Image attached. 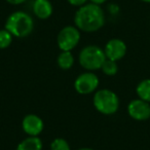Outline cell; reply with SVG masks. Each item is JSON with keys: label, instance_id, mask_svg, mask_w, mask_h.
I'll list each match as a JSON object with an SVG mask.
<instances>
[{"label": "cell", "instance_id": "3957f363", "mask_svg": "<svg viewBox=\"0 0 150 150\" xmlns=\"http://www.w3.org/2000/svg\"><path fill=\"white\" fill-rule=\"evenodd\" d=\"M94 106L102 114H114L119 108V99L112 91L100 90L94 96Z\"/></svg>", "mask_w": 150, "mask_h": 150}, {"label": "cell", "instance_id": "ffe728a7", "mask_svg": "<svg viewBox=\"0 0 150 150\" xmlns=\"http://www.w3.org/2000/svg\"><path fill=\"white\" fill-rule=\"evenodd\" d=\"M78 150H94V149H92V148H80Z\"/></svg>", "mask_w": 150, "mask_h": 150}, {"label": "cell", "instance_id": "ba28073f", "mask_svg": "<svg viewBox=\"0 0 150 150\" xmlns=\"http://www.w3.org/2000/svg\"><path fill=\"white\" fill-rule=\"evenodd\" d=\"M104 52L107 59L117 62L125 56L127 45L122 40L118 39V38H114V39H111L107 42Z\"/></svg>", "mask_w": 150, "mask_h": 150}, {"label": "cell", "instance_id": "52a82bcc", "mask_svg": "<svg viewBox=\"0 0 150 150\" xmlns=\"http://www.w3.org/2000/svg\"><path fill=\"white\" fill-rule=\"evenodd\" d=\"M127 112L129 116L135 120H147L150 118V103L145 102L141 99L133 100L127 106Z\"/></svg>", "mask_w": 150, "mask_h": 150}, {"label": "cell", "instance_id": "2e32d148", "mask_svg": "<svg viewBox=\"0 0 150 150\" xmlns=\"http://www.w3.org/2000/svg\"><path fill=\"white\" fill-rule=\"evenodd\" d=\"M50 150H70V146L65 139L57 138L50 144Z\"/></svg>", "mask_w": 150, "mask_h": 150}, {"label": "cell", "instance_id": "277c9868", "mask_svg": "<svg viewBox=\"0 0 150 150\" xmlns=\"http://www.w3.org/2000/svg\"><path fill=\"white\" fill-rule=\"evenodd\" d=\"M106 59L104 50L96 45L86 46L79 54V63L86 70L101 69Z\"/></svg>", "mask_w": 150, "mask_h": 150}, {"label": "cell", "instance_id": "ac0fdd59", "mask_svg": "<svg viewBox=\"0 0 150 150\" xmlns=\"http://www.w3.org/2000/svg\"><path fill=\"white\" fill-rule=\"evenodd\" d=\"M7 2L11 3V4H13V5H18V4H21V3L25 2L26 0H6Z\"/></svg>", "mask_w": 150, "mask_h": 150}, {"label": "cell", "instance_id": "44dd1931", "mask_svg": "<svg viewBox=\"0 0 150 150\" xmlns=\"http://www.w3.org/2000/svg\"><path fill=\"white\" fill-rule=\"evenodd\" d=\"M143 2H146V3H150V0H141Z\"/></svg>", "mask_w": 150, "mask_h": 150}, {"label": "cell", "instance_id": "8fae6325", "mask_svg": "<svg viewBox=\"0 0 150 150\" xmlns=\"http://www.w3.org/2000/svg\"><path fill=\"white\" fill-rule=\"evenodd\" d=\"M16 150H42V142L38 137H28L18 145Z\"/></svg>", "mask_w": 150, "mask_h": 150}, {"label": "cell", "instance_id": "7a4b0ae2", "mask_svg": "<svg viewBox=\"0 0 150 150\" xmlns=\"http://www.w3.org/2000/svg\"><path fill=\"white\" fill-rule=\"evenodd\" d=\"M33 19L24 11H16L11 13L5 23V29L16 37H26L33 30Z\"/></svg>", "mask_w": 150, "mask_h": 150}, {"label": "cell", "instance_id": "8992f818", "mask_svg": "<svg viewBox=\"0 0 150 150\" xmlns=\"http://www.w3.org/2000/svg\"><path fill=\"white\" fill-rule=\"evenodd\" d=\"M99 86V78L96 74L86 72L80 74L75 80V90L81 95H88L95 92Z\"/></svg>", "mask_w": 150, "mask_h": 150}, {"label": "cell", "instance_id": "d6986e66", "mask_svg": "<svg viewBox=\"0 0 150 150\" xmlns=\"http://www.w3.org/2000/svg\"><path fill=\"white\" fill-rule=\"evenodd\" d=\"M91 1H92V3H95V4L100 5V4H102V3L106 2L107 0H91Z\"/></svg>", "mask_w": 150, "mask_h": 150}, {"label": "cell", "instance_id": "7c38bea8", "mask_svg": "<svg viewBox=\"0 0 150 150\" xmlns=\"http://www.w3.org/2000/svg\"><path fill=\"white\" fill-rule=\"evenodd\" d=\"M136 93L141 100L150 103V79H144L138 83Z\"/></svg>", "mask_w": 150, "mask_h": 150}, {"label": "cell", "instance_id": "5bb4252c", "mask_svg": "<svg viewBox=\"0 0 150 150\" xmlns=\"http://www.w3.org/2000/svg\"><path fill=\"white\" fill-rule=\"evenodd\" d=\"M102 71L108 76H113L117 73L118 71V67H117V64L115 61L109 60V59H106V61L104 62L102 66Z\"/></svg>", "mask_w": 150, "mask_h": 150}, {"label": "cell", "instance_id": "5b68a950", "mask_svg": "<svg viewBox=\"0 0 150 150\" xmlns=\"http://www.w3.org/2000/svg\"><path fill=\"white\" fill-rule=\"evenodd\" d=\"M80 40V33L77 28L67 26L60 31L57 38L58 45L63 52H70L77 45Z\"/></svg>", "mask_w": 150, "mask_h": 150}, {"label": "cell", "instance_id": "4fadbf2b", "mask_svg": "<svg viewBox=\"0 0 150 150\" xmlns=\"http://www.w3.org/2000/svg\"><path fill=\"white\" fill-rule=\"evenodd\" d=\"M74 64V58L70 52H62L58 57V65L61 69L68 70Z\"/></svg>", "mask_w": 150, "mask_h": 150}, {"label": "cell", "instance_id": "9a60e30c", "mask_svg": "<svg viewBox=\"0 0 150 150\" xmlns=\"http://www.w3.org/2000/svg\"><path fill=\"white\" fill-rule=\"evenodd\" d=\"M13 42V35L6 29L0 30V48H6Z\"/></svg>", "mask_w": 150, "mask_h": 150}, {"label": "cell", "instance_id": "9c48e42d", "mask_svg": "<svg viewBox=\"0 0 150 150\" xmlns=\"http://www.w3.org/2000/svg\"><path fill=\"white\" fill-rule=\"evenodd\" d=\"M22 125L24 132L30 137H37L43 129V121L35 114H28L24 117Z\"/></svg>", "mask_w": 150, "mask_h": 150}, {"label": "cell", "instance_id": "30bf717a", "mask_svg": "<svg viewBox=\"0 0 150 150\" xmlns=\"http://www.w3.org/2000/svg\"><path fill=\"white\" fill-rule=\"evenodd\" d=\"M34 15L41 20H46L52 13V5L48 0H35L33 3Z\"/></svg>", "mask_w": 150, "mask_h": 150}, {"label": "cell", "instance_id": "e0dca14e", "mask_svg": "<svg viewBox=\"0 0 150 150\" xmlns=\"http://www.w3.org/2000/svg\"><path fill=\"white\" fill-rule=\"evenodd\" d=\"M88 0H68V2L70 4L74 5V6H82L86 4V2Z\"/></svg>", "mask_w": 150, "mask_h": 150}, {"label": "cell", "instance_id": "6da1fadb", "mask_svg": "<svg viewBox=\"0 0 150 150\" xmlns=\"http://www.w3.org/2000/svg\"><path fill=\"white\" fill-rule=\"evenodd\" d=\"M75 25L84 32H95L104 26L105 15L100 5L95 3L84 4L76 11Z\"/></svg>", "mask_w": 150, "mask_h": 150}]
</instances>
